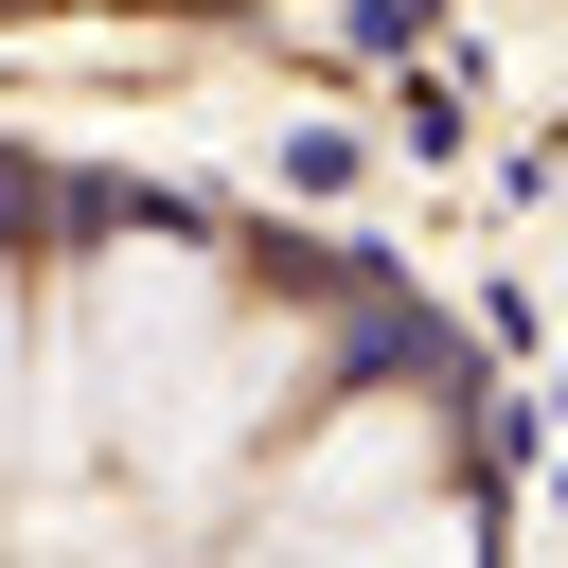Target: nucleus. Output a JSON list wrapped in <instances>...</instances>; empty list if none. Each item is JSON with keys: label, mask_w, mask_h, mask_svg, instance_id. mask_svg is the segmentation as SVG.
<instances>
[{"label": "nucleus", "mask_w": 568, "mask_h": 568, "mask_svg": "<svg viewBox=\"0 0 568 568\" xmlns=\"http://www.w3.org/2000/svg\"><path fill=\"white\" fill-rule=\"evenodd\" d=\"M426 462H444V444H426V408H408V390H355V408H337V426H320V444L284 462L266 532H355V515L426 497Z\"/></svg>", "instance_id": "1"}, {"label": "nucleus", "mask_w": 568, "mask_h": 568, "mask_svg": "<svg viewBox=\"0 0 568 568\" xmlns=\"http://www.w3.org/2000/svg\"><path fill=\"white\" fill-rule=\"evenodd\" d=\"M479 532H462V497H390V515H355V532H266V568H462Z\"/></svg>", "instance_id": "2"}]
</instances>
